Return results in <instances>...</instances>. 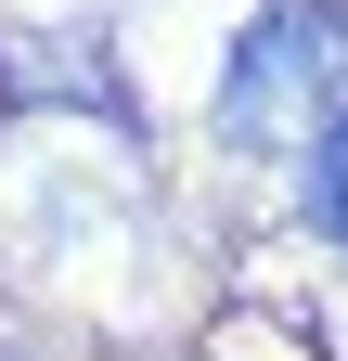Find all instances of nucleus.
<instances>
[{"label": "nucleus", "instance_id": "f03ea898", "mask_svg": "<svg viewBox=\"0 0 348 361\" xmlns=\"http://www.w3.org/2000/svg\"><path fill=\"white\" fill-rule=\"evenodd\" d=\"M310 219H323V233L348 245V104H335V129L310 142Z\"/></svg>", "mask_w": 348, "mask_h": 361}, {"label": "nucleus", "instance_id": "f257e3e1", "mask_svg": "<svg viewBox=\"0 0 348 361\" xmlns=\"http://www.w3.org/2000/svg\"><path fill=\"white\" fill-rule=\"evenodd\" d=\"M335 104V13H310V0H271V13L245 26V52L220 78V129L232 142H323Z\"/></svg>", "mask_w": 348, "mask_h": 361}]
</instances>
